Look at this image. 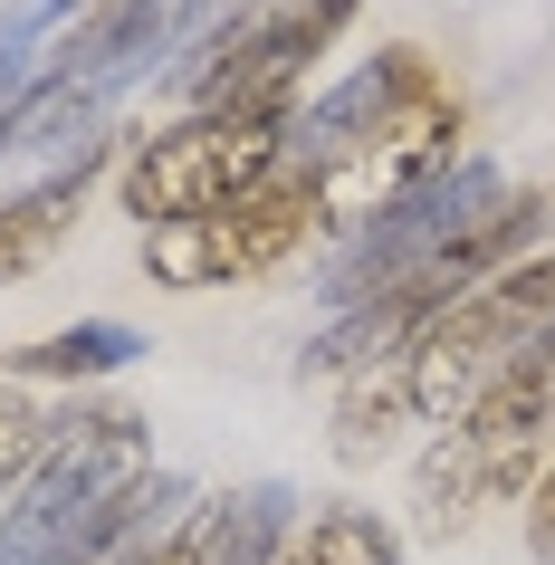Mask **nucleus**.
<instances>
[{
	"instance_id": "f257e3e1",
	"label": "nucleus",
	"mask_w": 555,
	"mask_h": 565,
	"mask_svg": "<svg viewBox=\"0 0 555 565\" xmlns=\"http://www.w3.org/2000/svg\"><path fill=\"white\" fill-rule=\"evenodd\" d=\"M546 327H555V259H517V268H498V278H479V288H460L450 307H431L412 327V345L383 355V364H393L412 422H460L469 393Z\"/></svg>"
},
{
	"instance_id": "f03ea898",
	"label": "nucleus",
	"mask_w": 555,
	"mask_h": 565,
	"mask_svg": "<svg viewBox=\"0 0 555 565\" xmlns=\"http://www.w3.org/2000/svg\"><path fill=\"white\" fill-rule=\"evenodd\" d=\"M555 422V327L526 335L517 355L498 364L489 384L469 393L460 422H440L431 460H421V518H431L440 536L469 527L479 518V499H498V489H517L526 460H536V431Z\"/></svg>"
},
{
	"instance_id": "7ed1b4c3",
	"label": "nucleus",
	"mask_w": 555,
	"mask_h": 565,
	"mask_svg": "<svg viewBox=\"0 0 555 565\" xmlns=\"http://www.w3.org/2000/svg\"><path fill=\"white\" fill-rule=\"evenodd\" d=\"M450 125H460V106L440 96V77L412 49H393V58L354 67L345 87L325 96V106H307V125H297V163H317V173H345V163H393V173H421L431 182V163L450 153Z\"/></svg>"
},
{
	"instance_id": "20e7f679",
	"label": "nucleus",
	"mask_w": 555,
	"mask_h": 565,
	"mask_svg": "<svg viewBox=\"0 0 555 565\" xmlns=\"http://www.w3.org/2000/svg\"><path fill=\"white\" fill-rule=\"evenodd\" d=\"M317 211H325V173L288 153V163H278L268 182H249L239 202L202 211V221H163V231H145V278H163V288H231V278H268L288 249H307Z\"/></svg>"
},
{
	"instance_id": "39448f33",
	"label": "nucleus",
	"mask_w": 555,
	"mask_h": 565,
	"mask_svg": "<svg viewBox=\"0 0 555 565\" xmlns=\"http://www.w3.org/2000/svg\"><path fill=\"white\" fill-rule=\"evenodd\" d=\"M278 163H288V116H182L125 163V211L145 231L202 221V211L239 202L249 182H268Z\"/></svg>"
},
{
	"instance_id": "423d86ee",
	"label": "nucleus",
	"mask_w": 555,
	"mask_h": 565,
	"mask_svg": "<svg viewBox=\"0 0 555 565\" xmlns=\"http://www.w3.org/2000/svg\"><path fill=\"white\" fill-rule=\"evenodd\" d=\"M498 202H508V192H498V173H489V163H460V173L412 182V192H403L393 211H374V221H364V239L345 249V268L325 278V288H335V307H354V298H383V288H403L412 268H431L440 249H450V239H469V231H479V221H489Z\"/></svg>"
},
{
	"instance_id": "0eeeda50",
	"label": "nucleus",
	"mask_w": 555,
	"mask_h": 565,
	"mask_svg": "<svg viewBox=\"0 0 555 565\" xmlns=\"http://www.w3.org/2000/svg\"><path fill=\"white\" fill-rule=\"evenodd\" d=\"M345 20H354V0H278L268 20H231V30H211L221 58L192 67L202 116H288L307 58H317Z\"/></svg>"
},
{
	"instance_id": "6e6552de",
	"label": "nucleus",
	"mask_w": 555,
	"mask_h": 565,
	"mask_svg": "<svg viewBox=\"0 0 555 565\" xmlns=\"http://www.w3.org/2000/svg\"><path fill=\"white\" fill-rule=\"evenodd\" d=\"M288 536V489H249V499H211L192 508L173 536H135L106 565H268Z\"/></svg>"
},
{
	"instance_id": "1a4fd4ad",
	"label": "nucleus",
	"mask_w": 555,
	"mask_h": 565,
	"mask_svg": "<svg viewBox=\"0 0 555 565\" xmlns=\"http://www.w3.org/2000/svg\"><path fill=\"white\" fill-rule=\"evenodd\" d=\"M87 163H96V145H77L49 182H30L20 202H0V278H30V268L67 239L77 202H87Z\"/></svg>"
},
{
	"instance_id": "9d476101",
	"label": "nucleus",
	"mask_w": 555,
	"mask_h": 565,
	"mask_svg": "<svg viewBox=\"0 0 555 565\" xmlns=\"http://www.w3.org/2000/svg\"><path fill=\"white\" fill-rule=\"evenodd\" d=\"M145 355V335L116 327V317H87V327L67 335H39V345H20L10 355V374H30V384H96V374H116V364Z\"/></svg>"
},
{
	"instance_id": "9b49d317",
	"label": "nucleus",
	"mask_w": 555,
	"mask_h": 565,
	"mask_svg": "<svg viewBox=\"0 0 555 565\" xmlns=\"http://www.w3.org/2000/svg\"><path fill=\"white\" fill-rule=\"evenodd\" d=\"M268 565H403V536L383 527L374 508H317L307 527L278 536Z\"/></svg>"
},
{
	"instance_id": "f8f14e48",
	"label": "nucleus",
	"mask_w": 555,
	"mask_h": 565,
	"mask_svg": "<svg viewBox=\"0 0 555 565\" xmlns=\"http://www.w3.org/2000/svg\"><path fill=\"white\" fill-rule=\"evenodd\" d=\"M163 10H173V0H96L87 20L67 30V49H58V67H49V77H58V87H96V77H106V67H116L125 49L153 30V20H163Z\"/></svg>"
},
{
	"instance_id": "ddd939ff",
	"label": "nucleus",
	"mask_w": 555,
	"mask_h": 565,
	"mask_svg": "<svg viewBox=\"0 0 555 565\" xmlns=\"http://www.w3.org/2000/svg\"><path fill=\"white\" fill-rule=\"evenodd\" d=\"M49 441H58V422L39 413V403H20V393H0V499L49 460Z\"/></svg>"
},
{
	"instance_id": "4468645a",
	"label": "nucleus",
	"mask_w": 555,
	"mask_h": 565,
	"mask_svg": "<svg viewBox=\"0 0 555 565\" xmlns=\"http://www.w3.org/2000/svg\"><path fill=\"white\" fill-rule=\"evenodd\" d=\"M526 546H536V556L555 565V470L536 479V499H526Z\"/></svg>"
},
{
	"instance_id": "2eb2a0df",
	"label": "nucleus",
	"mask_w": 555,
	"mask_h": 565,
	"mask_svg": "<svg viewBox=\"0 0 555 565\" xmlns=\"http://www.w3.org/2000/svg\"><path fill=\"white\" fill-rule=\"evenodd\" d=\"M20 77H30V58H20V49H0V106H10V87H20Z\"/></svg>"
},
{
	"instance_id": "dca6fc26",
	"label": "nucleus",
	"mask_w": 555,
	"mask_h": 565,
	"mask_svg": "<svg viewBox=\"0 0 555 565\" xmlns=\"http://www.w3.org/2000/svg\"><path fill=\"white\" fill-rule=\"evenodd\" d=\"M182 10H192V20H221V10H239V0H182Z\"/></svg>"
}]
</instances>
